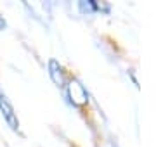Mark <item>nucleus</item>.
Returning a JSON list of instances; mask_svg holds the SVG:
<instances>
[{
  "label": "nucleus",
  "mask_w": 156,
  "mask_h": 147,
  "mask_svg": "<svg viewBox=\"0 0 156 147\" xmlns=\"http://www.w3.org/2000/svg\"><path fill=\"white\" fill-rule=\"evenodd\" d=\"M0 113H2L4 119L9 123V126H11L12 130L19 128V119H17L16 113H14V108H12V104L9 102L7 95L2 90H0Z\"/></svg>",
  "instance_id": "obj_1"
},
{
  "label": "nucleus",
  "mask_w": 156,
  "mask_h": 147,
  "mask_svg": "<svg viewBox=\"0 0 156 147\" xmlns=\"http://www.w3.org/2000/svg\"><path fill=\"white\" fill-rule=\"evenodd\" d=\"M68 94H69V99L75 106H82L87 102V92H85L83 85L78 81H71L68 85Z\"/></svg>",
  "instance_id": "obj_2"
},
{
  "label": "nucleus",
  "mask_w": 156,
  "mask_h": 147,
  "mask_svg": "<svg viewBox=\"0 0 156 147\" xmlns=\"http://www.w3.org/2000/svg\"><path fill=\"white\" fill-rule=\"evenodd\" d=\"M49 73H50V78H52V81L56 83V85H62V81H64V78H62V73H61V66H59V62L57 61H52L49 62Z\"/></svg>",
  "instance_id": "obj_3"
},
{
  "label": "nucleus",
  "mask_w": 156,
  "mask_h": 147,
  "mask_svg": "<svg viewBox=\"0 0 156 147\" xmlns=\"http://www.w3.org/2000/svg\"><path fill=\"white\" fill-rule=\"evenodd\" d=\"M4 28H5V21H4V19L0 17V29H4Z\"/></svg>",
  "instance_id": "obj_4"
}]
</instances>
